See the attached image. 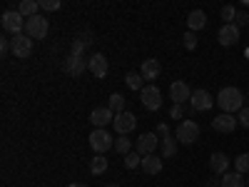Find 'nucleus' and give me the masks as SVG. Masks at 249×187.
<instances>
[{"mask_svg":"<svg viewBox=\"0 0 249 187\" xmlns=\"http://www.w3.org/2000/svg\"><path fill=\"white\" fill-rule=\"evenodd\" d=\"M107 168H110V162H107L105 155H95V157L90 160V172H92V175H105Z\"/></svg>","mask_w":249,"mask_h":187,"instance_id":"obj_23","label":"nucleus"},{"mask_svg":"<svg viewBox=\"0 0 249 187\" xmlns=\"http://www.w3.org/2000/svg\"><path fill=\"white\" fill-rule=\"evenodd\" d=\"M60 8V0H43L40 3V10H57Z\"/></svg>","mask_w":249,"mask_h":187,"instance_id":"obj_34","label":"nucleus"},{"mask_svg":"<svg viewBox=\"0 0 249 187\" xmlns=\"http://www.w3.org/2000/svg\"><path fill=\"white\" fill-rule=\"evenodd\" d=\"M197 137H199V125L195 120H182L177 125V140L182 145H192L197 142Z\"/></svg>","mask_w":249,"mask_h":187,"instance_id":"obj_5","label":"nucleus"},{"mask_svg":"<svg viewBox=\"0 0 249 187\" xmlns=\"http://www.w3.org/2000/svg\"><path fill=\"white\" fill-rule=\"evenodd\" d=\"M115 115H120V112H124V97L120 95V93H112L110 95V105H107Z\"/></svg>","mask_w":249,"mask_h":187,"instance_id":"obj_27","label":"nucleus"},{"mask_svg":"<svg viewBox=\"0 0 249 187\" xmlns=\"http://www.w3.org/2000/svg\"><path fill=\"white\" fill-rule=\"evenodd\" d=\"M10 53L15 55V57H20V60H25V57H30L33 55V40L23 33V35H13V40H10Z\"/></svg>","mask_w":249,"mask_h":187,"instance_id":"obj_6","label":"nucleus"},{"mask_svg":"<svg viewBox=\"0 0 249 187\" xmlns=\"http://www.w3.org/2000/svg\"><path fill=\"white\" fill-rule=\"evenodd\" d=\"M160 148H162V157H172V155L177 152V140L170 135V137L160 140Z\"/></svg>","mask_w":249,"mask_h":187,"instance_id":"obj_25","label":"nucleus"},{"mask_svg":"<svg viewBox=\"0 0 249 187\" xmlns=\"http://www.w3.org/2000/svg\"><path fill=\"white\" fill-rule=\"evenodd\" d=\"M50 30V23H48V18L43 15H35V18H28L25 20V35L30 40H43Z\"/></svg>","mask_w":249,"mask_h":187,"instance_id":"obj_3","label":"nucleus"},{"mask_svg":"<svg viewBox=\"0 0 249 187\" xmlns=\"http://www.w3.org/2000/svg\"><path fill=\"white\" fill-rule=\"evenodd\" d=\"M237 125H239V120H237L234 115L222 112V115H217V117L212 120V130H217V132H234Z\"/></svg>","mask_w":249,"mask_h":187,"instance_id":"obj_13","label":"nucleus"},{"mask_svg":"<svg viewBox=\"0 0 249 187\" xmlns=\"http://www.w3.org/2000/svg\"><path fill=\"white\" fill-rule=\"evenodd\" d=\"M219 185H222V187H247V180H244V175H239V172H227V175H222Z\"/></svg>","mask_w":249,"mask_h":187,"instance_id":"obj_22","label":"nucleus"},{"mask_svg":"<svg viewBox=\"0 0 249 187\" xmlns=\"http://www.w3.org/2000/svg\"><path fill=\"white\" fill-rule=\"evenodd\" d=\"M115 132L117 135H130L132 130H135V125H137V117H135V112H120V115H115Z\"/></svg>","mask_w":249,"mask_h":187,"instance_id":"obj_8","label":"nucleus"},{"mask_svg":"<svg viewBox=\"0 0 249 187\" xmlns=\"http://www.w3.org/2000/svg\"><path fill=\"white\" fill-rule=\"evenodd\" d=\"M90 73H92L95 77H105V75L110 73V62H107V57L102 55V53H95V55L90 57Z\"/></svg>","mask_w":249,"mask_h":187,"instance_id":"obj_15","label":"nucleus"},{"mask_svg":"<svg viewBox=\"0 0 249 187\" xmlns=\"http://www.w3.org/2000/svg\"><path fill=\"white\" fill-rule=\"evenodd\" d=\"M247 187H249V180H247Z\"/></svg>","mask_w":249,"mask_h":187,"instance_id":"obj_41","label":"nucleus"},{"mask_svg":"<svg viewBox=\"0 0 249 187\" xmlns=\"http://www.w3.org/2000/svg\"><path fill=\"white\" fill-rule=\"evenodd\" d=\"M190 102H192V110H197V112H207V110H212V105H214L212 95L207 90H195Z\"/></svg>","mask_w":249,"mask_h":187,"instance_id":"obj_10","label":"nucleus"},{"mask_svg":"<svg viewBox=\"0 0 249 187\" xmlns=\"http://www.w3.org/2000/svg\"><path fill=\"white\" fill-rule=\"evenodd\" d=\"M160 73H162V65H160V60H155V57L144 60L142 68H140V75H142L144 80H157Z\"/></svg>","mask_w":249,"mask_h":187,"instance_id":"obj_17","label":"nucleus"},{"mask_svg":"<svg viewBox=\"0 0 249 187\" xmlns=\"http://www.w3.org/2000/svg\"><path fill=\"white\" fill-rule=\"evenodd\" d=\"M8 50H10V40H0V53L5 55Z\"/></svg>","mask_w":249,"mask_h":187,"instance_id":"obj_38","label":"nucleus"},{"mask_svg":"<svg viewBox=\"0 0 249 187\" xmlns=\"http://www.w3.org/2000/svg\"><path fill=\"white\" fill-rule=\"evenodd\" d=\"M217 40H219V45L224 48H232L239 43V28L237 25H222L219 33H217Z\"/></svg>","mask_w":249,"mask_h":187,"instance_id":"obj_11","label":"nucleus"},{"mask_svg":"<svg viewBox=\"0 0 249 187\" xmlns=\"http://www.w3.org/2000/svg\"><path fill=\"white\" fill-rule=\"evenodd\" d=\"M234 172H239V175L249 172V152H242V155L234 160Z\"/></svg>","mask_w":249,"mask_h":187,"instance_id":"obj_29","label":"nucleus"},{"mask_svg":"<svg viewBox=\"0 0 249 187\" xmlns=\"http://www.w3.org/2000/svg\"><path fill=\"white\" fill-rule=\"evenodd\" d=\"M90 148H92L97 155H102V152H107V150H112V148H115V140H112V135H110L107 130L95 128V130H92V135H90Z\"/></svg>","mask_w":249,"mask_h":187,"instance_id":"obj_4","label":"nucleus"},{"mask_svg":"<svg viewBox=\"0 0 249 187\" xmlns=\"http://www.w3.org/2000/svg\"><path fill=\"white\" fill-rule=\"evenodd\" d=\"M144 77L140 75V73H127V77H124V82H127V88L130 90H140L142 93V88H144V82H142Z\"/></svg>","mask_w":249,"mask_h":187,"instance_id":"obj_26","label":"nucleus"},{"mask_svg":"<svg viewBox=\"0 0 249 187\" xmlns=\"http://www.w3.org/2000/svg\"><path fill=\"white\" fill-rule=\"evenodd\" d=\"M140 97H142V105L147 110H160L162 108V93H160L157 85H144Z\"/></svg>","mask_w":249,"mask_h":187,"instance_id":"obj_7","label":"nucleus"},{"mask_svg":"<svg viewBox=\"0 0 249 187\" xmlns=\"http://www.w3.org/2000/svg\"><path fill=\"white\" fill-rule=\"evenodd\" d=\"M0 25H3L5 33H13V35H23L25 33V18L20 15L18 10H5L3 18H0Z\"/></svg>","mask_w":249,"mask_h":187,"instance_id":"obj_2","label":"nucleus"},{"mask_svg":"<svg viewBox=\"0 0 249 187\" xmlns=\"http://www.w3.org/2000/svg\"><path fill=\"white\" fill-rule=\"evenodd\" d=\"M107 187H120V185H115V182H112V185H107Z\"/></svg>","mask_w":249,"mask_h":187,"instance_id":"obj_40","label":"nucleus"},{"mask_svg":"<svg viewBox=\"0 0 249 187\" xmlns=\"http://www.w3.org/2000/svg\"><path fill=\"white\" fill-rule=\"evenodd\" d=\"M234 25H237V28H244V25H249V13L239 10V13H237V20H234Z\"/></svg>","mask_w":249,"mask_h":187,"instance_id":"obj_33","label":"nucleus"},{"mask_svg":"<svg viewBox=\"0 0 249 187\" xmlns=\"http://www.w3.org/2000/svg\"><path fill=\"white\" fill-rule=\"evenodd\" d=\"M85 40H75V43H72V55H80L82 57V53H85Z\"/></svg>","mask_w":249,"mask_h":187,"instance_id":"obj_35","label":"nucleus"},{"mask_svg":"<svg viewBox=\"0 0 249 187\" xmlns=\"http://www.w3.org/2000/svg\"><path fill=\"white\" fill-rule=\"evenodd\" d=\"M237 8L234 5H224L222 8V20H224V25H234V20H237Z\"/></svg>","mask_w":249,"mask_h":187,"instance_id":"obj_28","label":"nucleus"},{"mask_svg":"<svg viewBox=\"0 0 249 187\" xmlns=\"http://www.w3.org/2000/svg\"><path fill=\"white\" fill-rule=\"evenodd\" d=\"M142 165V155L135 150V152H130V155H124V168L127 170H135V168H140Z\"/></svg>","mask_w":249,"mask_h":187,"instance_id":"obj_30","label":"nucleus"},{"mask_svg":"<svg viewBox=\"0 0 249 187\" xmlns=\"http://www.w3.org/2000/svg\"><path fill=\"white\" fill-rule=\"evenodd\" d=\"M237 120H239L242 128H249V108H247V105H244V108L237 112Z\"/></svg>","mask_w":249,"mask_h":187,"instance_id":"obj_32","label":"nucleus"},{"mask_svg":"<svg viewBox=\"0 0 249 187\" xmlns=\"http://www.w3.org/2000/svg\"><path fill=\"white\" fill-rule=\"evenodd\" d=\"M170 97L175 100V105H182V102H187L192 97V90H190V85H187L184 80H177V82H172V88H170Z\"/></svg>","mask_w":249,"mask_h":187,"instance_id":"obj_14","label":"nucleus"},{"mask_svg":"<svg viewBox=\"0 0 249 187\" xmlns=\"http://www.w3.org/2000/svg\"><path fill=\"white\" fill-rule=\"evenodd\" d=\"M90 122L95 125V128L105 130L110 122H115V115H112V110H110V108H95V110L90 112Z\"/></svg>","mask_w":249,"mask_h":187,"instance_id":"obj_12","label":"nucleus"},{"mask_svg":"<svg viewBox=\"0 0 249 187\" xmlns=\"http://www.w3.org/2000/svg\"><path fill=\"white\" fill-rule=\"evenodd\" d=\"M37 10H40V3H37V0H23V3L18 5V13L23 15L25 20H28V18H35V15H40Z\"/></svg>","mask_w":249,"mask_h":187,"instance_id":"obj_21","label":"nucleus"},{"mask_svg":"<svg viewBox=\"0 0 249 187\" xmlns=\"http://www.w3.org/2000/svg\"><path fill=\"white\" fill-rule=\"evenodd\" d=\"M155 135H157L160 140H164V137H170V128H167V125L162 122V125H157V132H155Z\"/></svg>","mask_w":249,"mask_h":187,"instance_id":"obj_37","label":"nucleus"},{"mask_svg":"<svg viewBox=\"0 0 249 187\" xmlns=\"http://www.w3.org/2000/svg\"><path fill=\"white\" fill-rule=\"evenodd\" d=\"M140 168L147 172V175H160V172H162V157H157V155H144Z\"/></svg>","mask_w":249,"mask_h":187,"instance_id":"obj_19","label":"nucleus"},{"mask_svg":"<svg viewBox=\"0 0 249 187\" xmlns=\"http://www.w3.org/2000/svg\"><path fill=\"white\" fill-rule=\"evenodd\" d=\"M217 105L222 108V112L234 115L244 108V93L239 88H222L217 95Z\"/></svg>","mask_w":249,"mask_h":187,"instance_id":"obj_1","label":"nucleus"},{"mask_svg":"<svg viewBox=\"0 0 249 187\" xmlns=\"http://www.w3.org/2000/svg\"><path fill=\"white\" fill-rule=\"evenodd\" d=\"M170 117H172V120H182V117H184V110H182V105H172V110H170Z\"/></svg>","mask_w":249,"mask_h":187,"instance_id":"obj_36","label":"nucleus"},{"mask_svg":"<svg viewBox=\"0 0 249 187\" xmlns=\"http://www.w3.org/2000/svg\"><path fill=\"white\" fill-rule=\"evenodd\" d=\"M157 145H160V137H157L155 132H144V135H140V140L135 142V150H137L142 157H144V155H155Z\"/></svg>","mask_w":249,"mask_h":187,"instance_id":"obj_9","label":"nucleus"},{"mask_svg":"<svg viewBox=\"0 0 249 187\" xmlns=\"http://www.w3.org/2000/svg\"><path fill=\"white\" fill-rule=\"evenodd\" d=\"M210 168H212L214 175H227V170H230V157H227L224 152H212Z\"/></svg>","mask_w":249,"mask_h":187,"instance_id":"obj_18","label":"nucleus"},{"mask_svg":"<svg viewBox=\"0 0 249 187\" xmlns=\"http://www.w3.org/2000/svg\"><path fill=\"white\" fill-rule=\"evenodd\" d=\"M182 40H184V48H187V50H195V48H197V35H195L192 30H187Z\"/></svg>","mask_w":249,"mask_h":187,"instance_id":"obj_31","label":"nucleus"},{"mask_svg":"<svg viewBox=\"0 0 249 187\" xmlns=\"http://www.w3.org/2000/svg\"><path fill=\"white\" fill-rule=\"evenodd\" d=\"M65 70L70 73V75H82L85 70H90V60H85V57H80V55H70L68 60H65Z\"/></svg>","mask_w":249,"mask_h":187,"instance_id":"obj_16","label":"nucleus"},{"mask_svg":"<svg viewBox=\"0 0 249 187\" xmlns=\"http://www.w3.org/2000/svg\"><path fill=\"white\" fill-rule=\"evenodd\" d=\"M115 152H120V155H130V152H132V140H130L127 135H120V137L115 140Z\"/></svg>","mask_w":249,"mask_h":187,"instance_id":"obj_24","label":"nucleus"},{"mask_svg":"<svg viewBox=\"0 0 249 187\" xmlns=\"http://www.w3.org/2000/svg\"><path fill=\"white\" fill-rule=\"evenodd\" d=\"M187 25H190V30H192V33L202 30V28L207 25V15H204V10H192V13H190V18H187Z\"/></svg>","mask_w":249,"mask_h":187,"instance_id":"obj_20","label":"nucleus"},{"mask_svg":"<svg viewBox=\"0 0 249 187\" xmlns=\"http://www.w3.org/2000/svg\"><path fill=\"white\" fill-rule=\"evenodd\" d=\"M68 187H88V185H82V182H72V185H68Z\"/></svg>","mask_w":249,"mask_h":187,"instance_id":"obj_39","label":"nucleus"}]
</instances>
